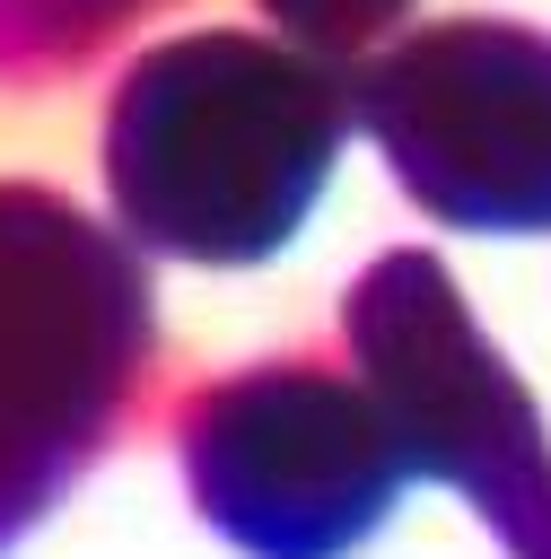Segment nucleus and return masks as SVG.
Masks as SVG:
<instances>
[{"mask_svg":"<svg viewBox=\"0 0 551 559\" xmlns=\"http://www.w3.org/2000/svg\"><path fill=\"white\" fill-rule=\"evenodd\" d=\"M175 0H0V87H52L105 61Z\"/></svg>","mask_w":551,"mask_h":559,"instance_id":"obj_6","label":"nucleus"},{"mask_svg":"<svg viewBox=\"0 0 551 559\" xmlns=\"http://www.w3.org/2000/svg\"><path fill=\"white\" fill-rule=\"evenodd\" d=\"M175 445H184V480L201 515L254 559L359 550L394 515L402 472H411L402 428L385 419L376 384L315 358H271L192 393Z\"/></svg>","mask_w":551,"mask_h":559,"instance_id":"obj_4","label":"nucleus"},{"mask_svg":"<svg viewBox=\"0 0 551 559\" xmlns=\"http://www.w3.org/2000/svg\"><path fill=\"white\" fill-rule=\"evenodd\" d=\"M359 105L289 35L184 26L122 61L96 131L114 218L175 262H262L324 201Z\"/></svg>","mask_w":551,"mask_h":559,"instance_id":"obj_1","label":"nucleus"},{"mask_svg":"<svg viewBox=\"0 0 551 559\" xmlns=\"http://www.w3.org/2000/svg\"><path fill=\"white\" fill-rule=\"evenodd\" d=\"M350 105L429 218L551 236V26L420 17L350 70Z\"/></svg>","mask_w":551,"mask_h":559,"instance_id":"obj_3","label":"nucleus"},{"mask_svg":"<svg viewBox=\"0 0 551 559\" xmlns=\"http://www.w3.org/2000/svg\"><path fill=\"white\" fill-rule=\"evenodd\" d=\"M341 323H350V349H359L385 419L402 428V454L420 472L464 480L525 559H551L542 428H534L525 393L507 384V367L490 358V341L472 332L446 271L429 253H385L376 271H359Z\"/></svg>","mask_w":551,"mask_h":559,"instance_id":"obj_5","label":"nucleus"},{"mask_svg":"<svg viewBox=\"0 0 551 559\" xmlns=\"http://www.w3.org/2000/svg\"><path fill=\"white\" fill-rule=\"evenodd\" d=\"M254 9L315 61H367L411 26L420 0H254Z\"/></svg>","mask_w":551,"mask_h":559,"instance_id":"obj_7","label":"nucleus"},{"mask_svg":"<svg viewBox=\"0 0 551 559\" xmlns=\"http://www.w3.org/2000/svg\"><path fill=\"white\" fill-rule=\"evenodd\" d=\"M149 376V280L61 192L0 183V550L79 480Z\"/></svg>","mask_w":551,"mask_h":559,"instance_id":"obj_2","label":"nucleus"}]
</instances>
